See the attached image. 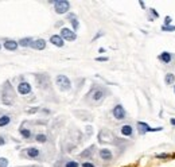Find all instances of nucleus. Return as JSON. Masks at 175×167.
<instances>
[{"label":"nucleus","instance_id":"obj_1","mask_svg":"<svg viewBox=\"0 0 175 167\" xmlns=\"http://www.w3.org/2000/svg\"><path fill=\"white\" fill-rule=\"evenodd\" d=\"M108 93H109V90H108L106 88L100 86V85H96V86H93V88L89 90V93L86 94L85 100H86V102H89L90 105L97 107V105H100L105 98H106Z\"/></svg>","mask_w":175,"mask_h":167},{"label":"nucleus","instance_id":"obj_2","mask_svg":"<svg viewBox=\"0 0 175 167\" xmlns=\"http://www.w3.org/2000/svg\"><path fill=\"white\" fill-rule=\"evenodd\" d=\"M98 142L100 143H106V144H110V143H113V144H116L117 143V137L113 135L112 131H109V129H101V131L98 132Z\"/></svg>","mask_w":175,"mask_h":167},{"label":"nucleus","instance_id":"obj_3","mask_svg":"<svg viewBox=\"0 0 175 167\" xmlns=\"http://www.w3.org/2000/svg\"><path fill=\"white\" fill-rule=\"evenodd\" d=\"M55 85L58 86L59 90L62 92H67L71 89V81L69 80V77L65 74H59L55 77Z\"/></svg>","mask_w":175,"mask_h":167},{"label":"nucleus","instance_id":"obj_4","mask_svg":"<svg viewBox=\"0 0 175 167\" xmlns=\"http://www.w3.org/2000/svg\"><path fill=\"white\" fill-rule=\"evenodd\" d=\"M54 4V10L57 13L62 15V13H66L70 10V3L67 0H57V1H51Z\"/></svg>","mask_w":175,"mask_h":167},{"label":"nucleus","instance_id":"obj_5","mask_svg":"<svg viewBox=\"0 0 175 167\" xmlns=\"http://www.w3.org/2000/svg\"><path fill=\"white\" fill-rule=\"evenodd\" d=\"M136 127H137V131H139L140 135H144V133H147V132H158V131H162V129H163V127L151 128V127L148 125L147 123H143V121H137Z\"/></svg>","mask_w":175,"mask_h":167},{"label":"nucleus","instance_id":"obj_6","mask_svg":"<svg viewBox=\"0 0 175 167\" xmlns=\"http://www.w3.org/2000/svg\"><path fill=\"white\" fill-rule=\"evenodd\" d=\"M1 101L4 102L5 105H12L13 102V93H12V88L10 86V84L7 82V89H4L1 96Z\"/></svg>","mask_w":175,"mask_h":167},{"label":"nucleus","instance_id":"obj_7","mask_svg":"<svg viewBox=\"0 0 175 167\" xmlns=\"http://www.w3.org/2000/svg\"><path fill=\"white\" fill-rule=\"evenodd\" d=\"M112 115H113V117H115L116 120H124L125 116H127V112H125V109H124L123 105L117 104V105H115V108L112 109Z\"/></svg>","mask_w":175,"mask_h":167},{"label":"nucleus","instance_id":"obj_8","mask_svg":"<svg viewBox=\"0 0 175 167\" xmlns=\"http://www.w3.org/2000/svg\"><path fill=\"white\" fill-rule=\"evenodd\" d=\"M59 35L62 37V39H63V40H69V42H73V40L77 39V34H75L73 30L66 28V27L61 28V34H59Z\"/></svg>","mask_w":175,"mask_h":167},{"label":"nucleus","instance_id":"obj_9","mask_svg":"<svg viewBox=\"0 0 175 167\" xmlns=\"http://www.w3.org/2000/svg\"><path fill=\"white\" fill-rule=\"evenodd\" d=\"M23 155L28 159H39L40 158V150L36 147H28L23 151Z\"/></svg>","mask_w":175,"mask_h":167},{"label":"nucleus","instance_id":"obj_10","mask_svg":"<svg viewBox=\"0 0 175 167\" xmlns=\"http://www.w3.org/2000/svg\"><path fill=\"white\" fill-rule=\"evenodd\" d=\"M175 55L172 53H168V51H163L160 55L158 57V59L160 62H163L164 65H172V61H174Z\"/></svg>","mask_w":175,"mask_h":167},{"label":"nucleus","instance_id":"obj_11","mask_svg":"<svg viewBox=\"0 0 175 167\" xmlns=\"http://www.w3.org/2000/svg\"><path fill=\"white\" fill-rule=\"evenodd\" d=\"M18 92H19V94H22V96L30 94L31 93V85H30L28 82H26V81H22V82L18 85Z\"/></svg>","mask_w":175,"mask_h":167},{"label":"nucleus","instance_id":"obj_12","mask_svg":"<svg viewBox=\"0 0 175 167\" xmlns=\"http://www.w3.org/2000/svg\"><path fill=\"white\" fill-rule=\"evenodd\" d=\"M98 155L101 158V160H105V162H110L113 159V154L109 148H101L98 151Z\"/></svg>","mask_w":175,"mask_h":167},{"label":"nucleus","instance_id":"obj_13","mask_svg":"<svg viewBox=\"0 0 175 167\" xmlns=\"http://www.w3.org/2000/svg\"><path fill=\"white\" fill-rule=\"evenodd\" d=\"M3 46H4V48L8 50V51H15L16 48L19 47V43L13 39H5L4 43H3Z\"/></svg>","mask_w":175,"mask_h":167},{"label":"nucleus","instance_id":"obj_14","mask_svg":"<svg viewBox=\"0 0 175 167\" xmlns=\"http://www.w3.org/2000/svg\"><path fill=\"white\" fill-rule=\"evenodd\" d=\"M96 152V145H90V147H88L86 150H83L82 152L80 154V158L82 159H90L92 156H93V154Z\"/></svg>","mask_w":175,"mask_h":167},{"label":"nucleus","instance_id":"obj_15","mask_svg":"<svg viewBox=\"0 0 175 167\" xmlns=\"http://www.w3.org/2000/svg\"><path fill=\"white\" fill-rule=\"evenodd\" d=\"M36 81L39 84V88H47L48 84H50V80H48V75L46 74H40V75H36Z\"/></svg>","mask_w":175,"mask_h":167},{"label":"nucleus","instance_id":"obj_16","mask_svg":"<svg viewBox=\"0 0 175 167\" xmlns=\"http://www.w3.org/2000/svg\"><path fill=\"white\" fill-rule=\"evenodd\" d=\"M120 132L123 136H128L131 137L132 135H133V127L129 125V124H124V125L120 127Z\"/></svg>","mask_w":175,"mask_h":167},{"label":"nucleus","instance_id":"obj_17","mask_svg":"<svg viewBox=\"0 0 175 167\" xmlns=\"http://www.w3.org/2000/svg\"><path fill=\"white\" fill-rule=\"evenodd\" d=\"M50 42H51V45L57 46V47H63V45H65V42H63L61 35H51Z\"/></svg>","mask_w":175,"mask_h":167},{"label":"nucleus","instance_id":"obj_18","mask_svg":"<svg viewBox=\"0 0 175 167\" xmlns=\"http://www.w3.org/2000/svg\"><path fill=\"white\" fill-rule=\"evenodd\" d=\"M67 19L70 20V23H71V26H73V31L75 32L80 28V22H78V19H77V15H75V13H69V15H67Z\"/></svg>","mask_w":175,"mask_h":167},{"label":"nucleus","instance_id":"obj_19","mask_svg":"<svg viewBox=\"0 0 175 167\" xmlns=\"http://www.w3.org/2000/svg\"><path fill=\"white\" fill-rule=\"evenodd\" d=\"M31 47L35 48V50H45V47H46V40L42 39V38H40V39H34V42H32Z\"/></svg>","mask_w":175,"mask_h":167},{"label":"nucleus","instance_id":"obj_20","mask_svg":"<svg viewBox=\"0 0 175 167\" xmlns=\"http://www.w3.org/2000/svg\"><path fill=\"white\" fill-rule=\"evenodd\" d=\"M19 133H20L22 137H23V139H26V140H30L32 137L31 131H30L28 128H24V127H20V128H19Z\"/></svg>","mask_w":175,"mask_h":167},{"label":"nucleus","instance_id":"obj_21","mask_svg":"<svg viewBox=\"0 0 175 167\" xmlns=\"http://www.w3.org/2000/svg\"><path fill=\"white\" fill-rule=\"evenodd\" d=\"M61 163L62 167H80V163L77 160H73V159H63Z\"/></svg>","mask_w":175,"mask_h":167},{"label":"nucleus","instance_id":"obj_22","mask_svg":"<svg viewBox=\"0 0 175 167\" xmlns=\"http://www.w3.org/2000/svg\"><path fill=\"white\" fill-rule=\"evenodd\" d=\"M11 123V116L10 115H1L0 116V128H3V127H7L8 124Z\"/></svg>","mask_w":175,"mask_h":167},{"label":"nucleus","instance_id":"obj_23","mask_svg":"<svg viewBox=\"0 0 175 167\" xmlns=\"http://www.w3.org/2000/svg\"><path fill=\"white\" fill-rule=\"evenodd\" d=\"M32 42H34L32 38H22L20 40H18L19 46H22V47H28V46L32 45Z\"/></svg>","mask_w":175,"mask_h":167},{"label":"nucleus","instance_id":"obj_24","mask_svg":"<svg viewBox=\"0 0 175 167\" xmlns=\"http://www.w3.org/2000/svg\"><path fill=\"white\" fill-rule=\"evenodd\" d=\"M164 82H166V85H174L175 84V74H172V73H166Z\"/></svg>","mask_w":175,"mask_h":167},{"label":"nucleus","instance_id":"obj_25","mask_svg":"<svg viewBox=\"0 0 175 167\" xmlns=\"http://www.w3.org/2000/svg\"><path fill=\"white\" fill-rule=\"evenodd\" d=\"M35 140H36L38 143H40V144H43V143L47 142V135H45V133H36V135H35Z\"/></svg>","mask_w":175,"mask_h":167},{"label":"nucleus","instance_id":"obj_26","mask_svg":"<svg viewBox=\"0 0 175 167\" xmlns=\"http://www.w3.org/2000/svg\"><path fill=\"white\" fill-rule=\"evenodd\" d=\"M148 11H150V13H151V15H152V16H151V18H150V20H151V22H152L155 18H159V12L155 10V8H150V10H148Z\"/></svg>","mask_w":175,"mask_h":167},{"label":"nucleus","instance_id":"obj_27","mask_svg":"<svg viewBox=\"0 0 175 167\" xmlns=\"http://www.w3.org/2000/svg\"><path fill=\"white\" fill-rule=\"evenodd\" d=\"M162 31H166V32L175 31V26H162Z\"/></svg>","mask_w":175,"mask_h":167},{"label":"nucleus","instance_id":"obj_28","mask_svg":"<svg viewBox=\"0 0 175 167\" xmlns=\"http://www.w3.org/2000/svg\"><path fill=\"white\" fill-rule=\"evenodd\" d=\"M0 167H8V159L0 158Z\"/></svg>","mask_w":175,"mask_h":167},{"label":"nucleus","instance_id":"obj_29","mask_svg":"<svg viewBox=\"0 0 175 167\" xmlns=\"http://www.w3.org/2000/svg\"><path fill=\"white\" fill-rule=\"evenodd\" d=\"M171 22H172L171 16H166V18H164V24L163 26H171Z\"/></svg>","mask_w":175,"mask_h":167},{"label":"nucleus","instance_id":"obj_30","mask_svg":"<svg viewBox=\"0 0 175 167\" xmlns=\"http://www.w3.org/2000/svg\"><path fill=\"white\" fill-rule=\"evenodd\" d=\"M81 167H96V166H94V163H90V162H83L81 164Z\"/></svg>","mask_w":175,"mask_h":167},{"label":"nucleus","instance_id":"obj_31","mask_svg":"<svg viewBox=\"0 0 175 167\" xmlns=\"http://www.w3.org/2000/svg\"><path fill=\"white\" fill-rule=\"evenodd\" d=\"M156 158H160V159H167V158H170V155L168 154H158V155H155Z\"/></svg>","mask_w":175,"mask_h":167},{"label":"nucleus","instance_id":"obj_32","mask_svg":"<svg viewBox=\"0 0 175 167\" xmlns=\"http://www.w3.org/2000/svg\"><path fill=\"white\" fill-rule=\"evenodd\" d=\"M96 61H98V62H105V61H108V57H97Z\"/></svg>","mask_w":175,"mask_h":167},{"label":"nucleus","instance_id":"obj_33","mask_svg":"<svg viewBox=\"0 0 175 167\" xmlns=\"http://www.w3.org/2000/svg\"><path fill=\"white\" fill-rule=\"evenodd\" d=\"M92 132H93L92 127H90V125H88V127H86V135H88V136H90V135H92Z\"/></svg>","mask_w":175,"mask_h":167},{"label":"nucleus","instance_id":"obj_34","mask_svg":"<svg viewBox=\"0 0 175 167\" xmlns=\"http://www.w3.org/2000/svg\"><path fill=\"white\" fill-rule=\"evenodd\" d=\"M5 143H7V140H5V137L0 135V145H4Z\"/></svg>","mask_w":175,"mask_h":167},{"label":"nucleus","instance_id":"obj_35","mask_svg":"<svg viewBox=\"0 0 175 167\" xmlns=\"http://www.w3.org/2000/svg\"><path fill=\"white\" fill-rule=\"evenodd\" d=\"M38 110H39V108H31V109H28L27 110V113H35V112H38Z\"/></svg>","mask_w":175,"mask_h":167},{"label":"nucleus","instance_id":"obj_36","mask_svg":"<svg viewBox=\"0 0 175 167\" xmlns=\"http://www.w3.org/2000/svg\"><path fill=\"white\" fill-rule=\"evenodd\" d=\"M102 35H104V32H102V31H100V32H98V34H97V35H96V37H94V38H93V42H94V40H96V39H97V38L102 37Z\"/></svg>","mask_w":175,"mask_h":167},{"label":"nucleus","instance_id":"obj_37","mask_svg":"<svg viewBox=\"0 0 175 167\" xmlns=\"http://www.w3.org/2000/svg\"><path fill=\"white\" fill-rule=\"evenodd\" d=\"M170 121H171V124L175 127V119H171V120H170Z\"/></svg>","mask_w":175,"mask_h":167},{"label":"nucleus","instance_id":"obj_38","mask_svg":"<svg viewBox=\"0 0 175 167\" xmlns=\"http://www.w3.org/2000/svg\"><path fill=\"white\" fill-rule=\"evenodd\" d=\"M98 53H101V54H102V53H105V50L101 47V48H100V50H98Z\"/></svg>","mask_w":175,"mask_h":167},{"label":"nucleus","instance_id":"obj_39","mask_svg":"<svg viewBox=\"0 0 175 167\" xmlns=\"http://www.w3.org/2000/svg\"><path fill=\"white\" fill-rule=\"evenodd\" d=\"M139 4H140V5H141V7H143V8H144V7H145V4H144V3H143V1H139Z\"/></svg>","mask_w":175,"mask_h":167},{"label":"nucleus","instance_id":"obj_40","mask_svg":"<svg viewBox=\"0 0 175 167\" xmlns=\"http://www.w3.org/2000/svg\"><path fill=\"white\" fill-rule=\"evenodd\" d=\"M174 93H175V84H174Z\"/></svg>","mask_w":175,"mask_h":167},{"label":"nucleus","instance_id":"obj_41","mask_svg":"<svg viewBox=\"0 0 175 167\" xmlns=\"http://www.w3.org/2000/svg\"><path fill=\"white\" fill-rule=\"evenodd\" d=\"M0 50H1V45H0Z\"/></svg>","mask_w":175,"mask_h":167}]
</instances>
